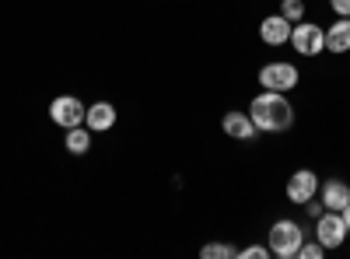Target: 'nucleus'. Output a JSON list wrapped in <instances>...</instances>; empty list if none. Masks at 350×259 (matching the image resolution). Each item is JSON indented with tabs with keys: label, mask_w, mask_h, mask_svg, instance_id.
Segmentation results:
<instances>
[{
	"label": "nucleus",
	"mask_w": 350,
	"mask_h": 259,
	"mask_svg": "<svg viewBox=\"0 0 350 259\" xmlns=\"http://www.w3.org/2000/svg\"><path fill=\"white\" fill-rule=\"evenodd\" d=\"M249 116H252L256 130H262V133H284V130L295 126V109L284 98V92L262 88V95H256L252 105H249Z\"/></svg>",
	"instance_id": "f257e3e1"
},
{
	"label": "nucleus",
	"mask_w": 350,
	"mask_h": 259,
	"mask_svg": "<svg viewBox=\"0 0 350 259\" xmlns=\"http://www.w3.org/2000/svg\"><path fill=\"white\" fill-rule=\"evenodd\" d=\"M301 242H305L301 224H298V221H287V217L277 221V224L270 228V235H267L270 256H277V259H295L298 249H301Z\"/></svg>",
	"instance_id": "f03ea898"
},
{
	"label": "nucleus",
	"mask_w": 350,
	"mask_h": 259,
	"mask_svg": "<svg viewBox=\"0 0 350 259\" xmlns=\"http://www.w3.org/2000/svg\"><path fill=\"white\" fill-rule=\"evenodd\" d=\"M347 235H350V228L343 221V210H323L315 217V238L323 242V249H340Z\"/></svg>",
	"instance_id": "7ed1b4c3"
},
{
	"label": "nucleus",
	"mask_w": 350,
	"mask_h": 259,
	"mask_svg": "<svg viewBox=\"0 0 350 259\" xmlns=\"http://www.w3.org/2000/svg\"><path fill=\"white\" fill-rule=\"evenodd\" d=\"M298 81H301V74H298L295 64L277 60V64L259 67V84H262L267 92H291V88H298Z\"/></svg>",
	"instance_id": "20e7f679"
},
{
	"label": "nucleus",
	"mask_w": 350,
	"mask_h": 259,
	"mask_svg": "<svg viewBox=\"0 0 350 259\" xmlns=\"http://www.w3.org/2000/svg\"><path fill=\"white\" fill-rule=\"evenodd\" d=\"M84 112H88V105H84L77 95H56V98L49 102V120H53L56 126H64V130L81 126V123H84Z\"/></svg>",
	"instance_id": "39448f33"
},
{
	"label": "nucleus",
	"mask_w": 350,
	"mask_h": 259,
	"mask_svg": "<svg viewBox=\"0 0 350 259\" xmlns=\"http://www.w3.org/2000/svg\"><path fill=\"white\" fill-rule=\"evenodd\" d=\"M291 46H295L298 56H319L326 49V32L312 21H298L291 28Z\"/></svg>",
	"instance_id": "423d86ee"
},
{
	"label": "nucleus",
	"mask_w": 350,
	"mask_h": 259,
	"mask_svg": "<svg viewBox=\"0 0 350 259\" xmlns=\"http://www.w3.org/2000/svg\"><path fill=\"white\" fill-rule=\"evenodd\" d=\"M315 189H319V176L312 168H298L295 176L287 179V200L298 204V207H305L308 200H315Z\"/></svg>",
	"instance_id": "0eeeda50"
},
{
	"label": "nucleus",
	"mask_w": 350,
	"mask_h": 259,
	"mask_svg": "<svg viewBox=\"0 0 350 259\" xmlns=\"http://www.w3.org/2000/svg\"><path fill=\"white\" fill-rule=\"evenodd\" d=\"M291 25L284 14H270V18H262L259 21V39L267 42V46H284V42H291Z\"/></svg>",
	"instance_id": "6e6552de"
},
{
	"label": "nucleus",
	"mask_w": 350,
	"mask_h": 259,
	"mask_svg": "<svg viewBox=\"0 0 350 259\" xmlns=\"http://www.w3.org/2000/svg\"><path fill=\"white\" fill-rule=\"evenodd\" d=\"M84 126L92 133H105L116 126V105L112 102H92L84 112Z\"/></svg>",
	"instance_id": "1a4fd4ad"
},
{
	"label": "nucleus",
	"mask_w": 350,
	"mask_h": 259,
	"mask_svg": "<svg viewBox=\"0 0 350 259\" xmlns=\"http://www.w3.org/2000/svg\"><path fill=\"white\" fill-rule=\"evenodd\" d=\"M326 210H343L350 204V186L343 179H326L323 182V200H319Z\"/></svg>",
	"instance_id": "9d476101"
},
{
	"label": "nucleus",
	"mask_w": 350,
	"mask_h": 259,
	"mask_svg": "<svg viewBox=\"0 0 350 259\" xmlns=\"http://www.w3.org/2000/svg\"><path fill=\"white\" fill-rule=\"evenodd\" d=\"M221 130H224L228 137H235V140H249V137H256V123H252L249 112H228V116L221 120Z\"/></svg>",
	"instance_id": "9b49d317"
},
{
	"label": "nucleus",
	"mask_w": 350,
	"mask_h": 259,
	"mask_svg": "<svg viewBox=\"0 0 350 259\" xmlns=\"http://www.w3.org/2000/svg\"><path fill=\"white\" fill-rule=\"evenodd\" d=\"M326 49L343 56L350 49V18H340L333 28H326Z\"/></svg>",
	"instance_id": "f8f14e48"
},
{
	"label": "nucleus",
	"mask_w": 350,
	"mask_h": 259,
	"mask_svg": "<svg viewBox=\"0 0 350 259\" xmlns=\"http://www.w3.org/2000/svg\"><path fill=\"white\" fill-rule=\"evenodd\" d=\"M88 148H92V130H88L84 123L81 126H70L67 130V151L70 154H84Z\"/></svg>",
	"instance_id": "ddd939ff"
},
{
	"label": "nucleus",
	"mask_w": 350,
	"mask_h": 259,
	"mask_svg": "<svg viewBox=\"0 0 350 259\" xmlns=\"http://www.w3.org/2000/svg\"><path fill=\"white\" fill-rule=\"evenodd\" d=\"M200 256H203V259H235L239 249H235V245H224V242H211V245L200 249Z\"/></svg>",
	"instance_id": "4468645a"
},
{
	"label": "nucleus",
	"mask_w": 350,
	"mask_h": 259,
	"mask_svg": "<svg viewBox=\"0 0 350 259\" xmlns=\"http://www.w3.org/2000/svg\"><path fill=\"white\" fill-rule=\"evenodd\" d=\"M280 14L291 21V25H298L305 18V0H280Z\"/></svg>",
	"instance_id": "2eb2a0df"
},
{
	"label": "nucleus",
	"mask_w": 350,
	"mask_h": 259,
	"mask_svg": "<svg viewBox=\"0 0 350 259\" xmlns=\"http://www.w3.org/2000/svg\"><path fill=\"white\" fill-rule=\"evenodd\" d=\"M326 256V249H323V242H301V249H298V256L295 259H323Z\"/></svg>",
	"instance_id": "dca6fc26"
},
{
	"label": "nucleus",
	"mask_w": 350,
	"mask_h": 259,
	"mask_svg": "<svg viewBox=\"0 0 350 259\" xmlns=\"http://www.w3.org/2000/svg\"><path fill=\"white\" fill-rule=\"evenodd\" d=\"M239 256H242V259H267V256H270V245H249V249H242Z\"/></svg>",
	"instance_id": "f3484780"
},
{
	"label": "nucleus",
	"mask_w": 350,
	"mask_h": 259,
	"mask_svg": "<svg viewBox=\"0 0 350 259\" xmlns=\"http://www.w3.org/2000/svg\"><path fill=\"white\" fill-rule=\"evenodd\" d=\"M329 8L336 18H350V0H329Z\"/></svg>",
	"instance_id": "a211bd4d"
},
{
	"label": "nucleus",
	"mask_w": 350,
	"mask_h": 259,
	"mask_svg": "<svg viewBox=\"0 0 350 259\" xmlns=\"http://www.w3.org/2000/svg\"><path fill=\"white\" fill-rule=\"evenodd\" d=\"M305 210H308L312 217H319V214H323L326 207H323V204H315V200H308V204H305Z\"/></svg>",
	"instance_id": "6ab92c4d"
},
{
	"label": "nucleus",
	"mask_w": 350,
	"mask_h": 259,
	"mask_svg": "<svg viewBox=\"0 0 350 259\" xmlns=\"http://www.w3.org/2000/svg\"><path fill=\"white\" fill-rule=\"evenodd\" d=\"M343 221H347V228H350V204L343 207Z\"/></svg>",
	"instance_id": "aec40b11"
}]
</instances>
